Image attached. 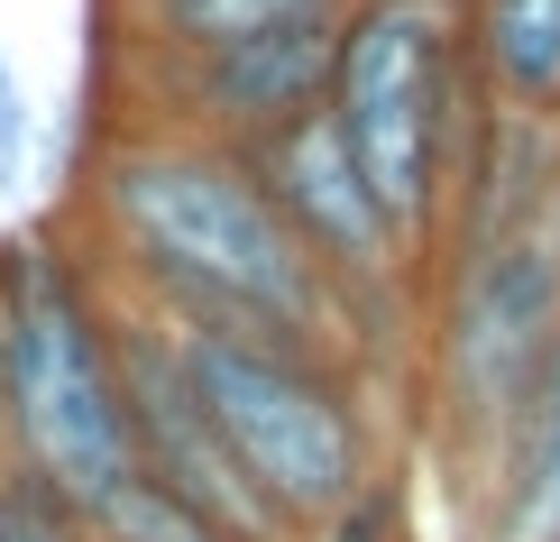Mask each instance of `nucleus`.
Here are the masks:
<instances>
[{
	"instance_id": "nucleus-12",
	"label": "nucleus",
	"mask_w": 560,
	"mask_h": 542,
	"mask_svg": "<svg viewBox=\"0 0 560 542\" xmlns=\"http://www.w3.org/2000/svg\"><path fill=\"white\" fill-rule=\"evenodd\" d=\"M0 469H10V433H0Z\"/></svg>"
},
{
	"instance_id": "nucleus-6",
	"label": "nucleus",
	"mask_w": 560,
	"mask_h": 542,
	"mask_svg": "<svg viewBox=\"0 0 560 542\" xmlns=\"http://www.w3.org/2000/svg\"><path fill=\"white\" fill-rule=\"evenodd\" d=\"M340 19H294V28L212 46V56H156V102H166V120H156V129L212 138V148H240V157L267 148L276 129H294L303 111L331 102Z\"/></svg>"
},
{
	"instance_id": "nucleus-11",
	"label": "nucleus",
	"mask_w": 560,
	"mask_h": 542,
	"mask_svg": "<svg viewBox=\"0 0 560 542\" xmlns=\"http://www.w3.org/2000/svg\"><path fill=\"white\" fill-rule=\"evenodd\" d=\"M19 166H28V102H19V74H10V56H0V184Z\"/></svg>"
},
{
	"instance_id": "nucleus-5",
	"label": "nucleus",
	"mask_w": 560,
	"mask_h": 542,
	"mask_svg": "<svg viewBox=\"0 0 560 542\" xmlns=\"http://www.w3.org/2000/svg\"><path fill=\"white\" fill-rule=\"evenodd\" d=\"M175 359L194 377V405L221 433L230 469H240L248 497L285 524V542H313L368 478H377V469H368V414L349 405L331 359H285V349L202 341V332H175Z\"/></svg>"
},
{
	"instance_id": "nucleus-10",
	"label": "nucleus",
	"mask_w": 560,
	"mask_h": 542,
	"mask_svg": "<svg viewBox=\"0 0 560 542\" xmlns=\"http://www.w3.org/2000/svg\"><path fill=\"white\" fill-rule=\"evenodd\" d=\"M0 542H92V515L28 460H10L0 469Z\"/></svg>"
},
{
	"instance_id": "nucleus-13",
	"label": "nucleus",
	"mask_w": 560,
	"mask_h": 542,
	"mask_svg": "<svg viewBox=\"0 0 560 542\" xmlns=\"http://www.w3.org/2000/svg\"><path fill=\"white\" fill-rule=\"evenodd\" d=\"M92 542H102V533H92Z\"/></svg>"
},
{
	"instance_id": "nucleus-1",
	"label": "nucleus",
	"mask_w": 560,
	"mask_h": 542,
	"mask_svg": "<svg viewBox=\"0 0 560 542\" xmlns=\"http://www.w3.org/2000/svg\"><path fill=\"white\" fill-rule=\"evenodd\" d=\"M92 230L156 322L202 341H248L285 359H331L340 286L267 203L258 166L212 138L120 129L92 157Z\"/></svg>"
},
{
	"instance_id": "nucleus-2",
	"label": "nucleus",
	"mask_w": 560,
	"mask_h": 542,
	"mask_svg": "<svg viewBox=\"0 0 560 542\" xmlns=\"http://www.w3.org/2000/svg\"><path fill=\"white\" fill-rule=\"evenodd\" d=\"M451 211L459 276L441 303V405L487 469H505L560 341V120L487 111Z\"/></svg>"
},
{
	"instance_id": "nucleus-7",
	"label": "nucleus",
	"mask_w": 560,
	"mask_h": 542,
	"mask_svg": "<svg viewBox=\"0 0 560 542\" xmlns=\"http://www.w3.org/2000/svg\"><path fill=\"white\" fill-rule=\"evenodd\" d=\"M248 166H258L267 203L285 211V230L313 249V267L340 286V303H368L413 257L395 240V221L377 211V194L359 184V157L340 148L331 111H303L294 129H276L267 148H248Z\"/></svg>"
},
{
	"instance_id": "nucleus-3",
	"label": "nucleus",
	"mask_w": 560,
	"mask_h": 542,
	"mask_svg": "<svg viewBox=\"0 0 560 542\" xmlns=\"http://www.w3.org/2000/svg\"><path fill=\"white\" fill-rule=\"evenodd\" d=\"M469 37L451 0H349L340 65H331V129L359 157V184L377 194L405 249H432L451 230L459 175H469Z\"/></svg>"
},
{
	"instance_id": "nucleus-9",
	"label": "nucleus",
	"mask_w": 560,
	"mask_h": 542,
	"mask_svg": "<svg viewBox=\"0 0 560 542\" xmlns=\"http://www.w3.org/2000/svg\"><path fill=\"white\" fill-rule=\"evenodd\" d=\"M349 0H129V37L148 56H212V46L294 28V19H340Z\"/></svg>"
},
{
	"instance_id": "nucleus-8",
	"label": "nucleus",
	"mask_w": 560,
	"mask_h": 542,
	"mask_svg": "<svg viewBox=\"0 0 560 542\" xmlns=\"http://www.w3.org/2000/svg\"><path fill=\"white\" fill-rule=\"evenodd\" d=\"M459 37H469V74L497 111L560 120V0H469Z\"/></svg>"
},
{
	"instance_id": "nucleus-4",
	"label": "nucleus",
	"mask_w": 560,
	"mask_h": 542,
	"mask_svg": "<svg viewBox=\"0 0 560 542\" xmlns=\"http://www.w3.org/2000/svg\"><path fill=\"white\" fill-rule=\"evenodd\" d=\"M0 433L10 460L56 478L83 515H102L138 478L110 368V295L56 240L0 249Z\"/></svg>"
}]
</instances>
